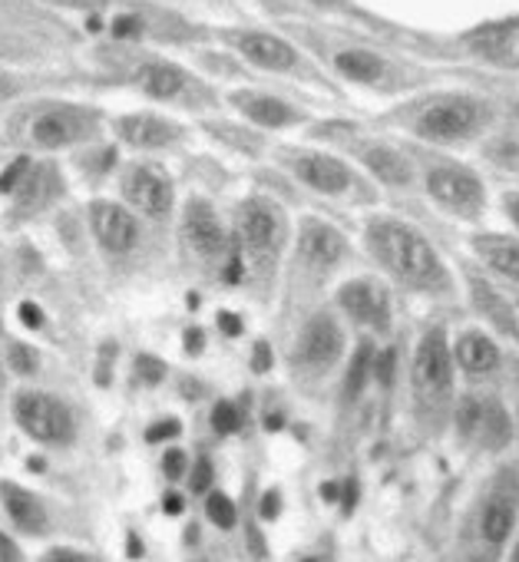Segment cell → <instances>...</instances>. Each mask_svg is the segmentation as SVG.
<instances>
[{
    "label": "cell",
    "mask_w": 519,
    "mask_h": 562,
    "mask_svg": "<svg viewBox=\"0 0 519 562\" xmlns=\"http://www.w3.org/2000/svg\"><path fill=\"white\" fill-rule=\"evenodd\" d=\"M368 248L377 258V265L400 281L404 289L414 292H443L450 285L447 268L433 245L404 218L377 215L368 225Z\"/></svg>",
    "instance_id": "cell-1"
},
{
    "label": "cell",
    "mask_w": 519,
    "mask_h": 562,
    "mask_svg": "<svg viewBox=\"0 0 519 562\" xmlns=\"http://www.w3.org/2000/svg\"><path fill=\"white\" fill-rule=\"evenodd\" d=\"M410 391L417 414L427 424H440L450 417L453 404V348L443 328H427L417 341L410 364Z\"/></svg>",
    "instance_id": "cell-2"
},
{
    "label": "cell",
    "mask_w": 519,
    "mask_h": 562,
    "mask_svg": "<svg viewBox=\"0 0 519 562\" xmlns=\"http://www.w3.org/2000/svg\"><path fill=\"white\" fill-rule=\"evenodd\" d=\"M519 522V476L512 470H499L476 506V536L489 552H499Z\"/></svg>",
    "instance_id": "cell-3"
},
{
    "label": "cell",
    "mask_w": 519,
    "mask_h": 562,
    "mask_svg": "<svg viewBox=\"0 0 519 562\" xmlns=\"http://www.w3.org/2000/svg\"><path fill=\"white\" fill-rule=\"evenodd\" d=\"M486 123H489V113L483 103L470 97H447V100L430 103L417 116L414 130L417 136L430 143H463V139H473Z\"/></svg>",
    "instance_id": "cell-4"
},
{
    "label": "cell",
    "mask_w": 519,
    "mask_h": 562,
    "mask_svg": "<svg viewBox=\"0 0 519 562\" xmlns=\"http://www.w3.org/2000/svg\"><path fill=\"white\" fill-rule=\"evenodd\" d=\"M453 417H456V430L466 440H476L486 450L506 447L512 440V434H516L506 407L496 397H486V394H466L460 401V407L453 411Z\"/></svg>",
    "instance_id": "cell-5"
},
{
    "label": "cell",
    "mask_w": 519,
    "mask_h": 562,
    "mask_svg": "<svg viewBox=\"0 0 519 562\" xmlns=\"http://www.w3.org/2000/svg\"><path fill=\"white\" fill-rule=\"evenodd\" d=\"M427 192L440 209H447L460 218H476L486 205L483 182L470 169L450 166V162L427 169Z\"/></svg>",
    "instance_id": "cell-6"
},
{
    "label": "cell",
    "mask_w": 519,
    "mask_h": 562,
    "mask_svg": "<svg viewBox=\"0 0 519 562\" xmlns=\"http://www.w3.org/2000/svg\"><path fill=\"white\" fill-rule=\"evenodd\" d=\"M341 355H345V328H341V322L335 315H328V312L315 315L305 325L302 338H298V348H295L298 364L305 371H312V374H325L341 361Z\"/></svg>",
    "instance_id": "cell-7"
},
{
    "label": "cell",
    "mask_w": 519,
    "mask_h": 562,
    "mask_svg": "<svg viewBox=\"0 0 519 562\" xmlns=\"http://www.w3.org/2000/svg\"><path fill=\"white\" fill-rule=\"evenodd\" d=\"M18 420L31 437H37L44 443H64L74 430L70 411L47 394H21L18 397Z\"/></svg>",
    "instance_id": "cell-8"
},
{
    "label": "cell",
    "mask_w": 519,
    "mask_h": 562,
    "mask_svg": "<svg viewBox=\"0 0 519 562\" xmlns=\"http://www.w3.org/2000/svg\"><path fill=\"white\" fill-rule=\"evenodd\" d=\"M295 172L302 182H308L312 189L325 192V195H341L354 186V172L348 169V162L325 156V153H305L295 159Z\"/></svg>",
    "instance_id": "cell-9"
},
{
    "label": "cell",
    "mask_w": 519,
    "mask_h": 562,
    "mask_svg": "<svg viewBox=\"0 0 519 562\" xmlns=\"http://www.w3.org/2000/svg\"><path fill=\"white\" fill-rule=\"evenodd\" d=\"M123 192L146 215H162L172 205V182L166 176L153 172V166H136L133 172H126Z\"/></svg>",
    "instance_id": "cell-10"
},
{
    "label": "cell",
    "mask_w": 519,
    "mask_h": 562,
    "mask_svg": "<svg viewBox=\"0 0 519 562\" xmlns=\"http://www.w3.org/2000/svg\"><path fill=\"white\" fill-rule=\"evenodd\" d=\"M238 232L251 251H272L282 238V215L269 202H248L238 212Z\"/></svg>",
    "instance_id": "cell-11"
},
{
    "label": "cell",
    "mask_w": 519,
    "mask_h": 562,
    "mask_svg": "<svg viewBox=\"0 0 519 562\" xmlns=\"http://www.w3.org/2000/svg\"><path fill=\"white\" fill-rule=\"evenodd\" d=\"M298 248H302V258L312 265V268H335L345 251H348V241L338 228L318 222V218H308L302 225V238H298Z\"/></svg>",
    "instance_id": "cell-12"
},
{
    "label": "cell",
    "mask_w": 519,
    "mask_h": 562,
    "mask_svg": "<svg viewBox=\"0 0 519 562\" xmlns=\"http://www.w3.org/2000/svg\"><path fill=\"white\" fill-rule=\"evenodd\" d=\"M338 302L358 325H368V328L387 325V295L374 285V281H348Z\"/></svg>",
    "instance_id": "cell-13"
},
{
    "label": "cell",
    "mask_w": 519,
    "mask_h": 562,
    "mask_svg": "<svg viewBox=\"0 0 519 562\" xmlns=\"http://www.w3.org/2000/svg\"><path fill=\"white\" fill-rule=\"evenodd\" d=\"M470 245L489 271L519 285V238L499 235V232H483V235H473Z\"/></svg>",
    "instance_id": "cell-14"
},
{
    "label": "cell",
    "mask_w": 519,
    "mask_h": 562,
    "mask_svg": "<svg viewBox=\"0 0 519 562\" xmlns=\"http://www.w3.org/2000/svg\"><path fill=\"white\" fill-rule=\"evenodd\" d=\"M453 364L470 378L493 374L499 368V348L486 331H463L453 345Z\"/></svg>",
    "instance_id": "cell-15"
},
{
    "label": "cell",
    "mask_w": 519,
    "mask_h": 562,
    "mask_svg": "<svg viewBox=\"0 0 519 562\" xmlns=\"http://www.w3.org/2000/svg\"><path fill=\"white\" fill-rule=\"evenodd\" d=\"M185 238L205 258H212V255H218L225 248V232H222V222H218L212 205L189 202V209H185Z\"/></svg>",
    "instance_id": "cell-16"
},
{
    "label": "cell",
    "mask_w": 519,
    "mask_h": 562,
    "mask_svg": "<svg viewBox=\"0 0 519 562\" xmlns=\"http://www.w3.org/2000/svg\"><path fill=\"white\" fill-rule=\"evenodd\" d=\"M93 228L110 251H126L136 241V222L120 205H97L93 209Z\"/></svg>",
    "instance_id": "cell-17"
},
{
    "label": "cell",
    "mask_w": 519,
    "mask_h": 562,
    "mask_svg": "<svg viewBox=\"0 0 519 562\" xmlns=\"http://www.w3.org/2000/svg\"><path fill=\"white\" fill-rule=\"evenodd\" d=\"M238 50L258 64V67H269V70H289L295 67V50L289 44H282L279 37H266V34H248L238 41Z\"/></svg>",
    "instance_id": "cell-18"
},
{
    "label": "cell",
    "mask_w": 519,
    "mask_h": 562,
    "mask_svg": "<svg viewBox=\"0 0 519 562\" xmlns=\"http://www.w3.org/2000/svg\"><path fill=\"white\" fill-rule=\"evenodd\" d=\"M0 496H4V506H8L11 519H14L21 529H27V532H41V529L47 526V513H44V506H41L31 493H24L21 486L4 483V486H0Z\"/></svg>",
    "instance_id": "cell-19"
},
{
    "label": "cell",
    "mask_w": 519,
    "mask_h": 562,
    "mask_svg": "<svg viewBox=\"0 0 519 562\" xmlns=\"http://www.w3.org/2000/svg\"><path fill=\"white\" fill-rule=\"evenodd\" d=\"M120 133H123L126 143L143 146V149L162 146V143H169V139L176 136V130H172L169 123L156 120V116H126V120L120 123Z\"/></svg>",
    "instance_id": "cell-20"
},
{
    "label": "cell",
    "mask_w": 519,
    "mask_h": 562,
    "mask_svg": "<svg viewBox=\"0 0 519 562\" xmlns=\"http://www.w3.org/2000/svg\"><path fill=\"white\" fill-rule=\"evenodd\" d=\"M364 166H368L377 179H384V182H391V186H404V182H410V176H414L410 162H407L397 149H391V146H374V149H368V153H364Z\"/></svg>",
    "instance_id": "cell-21"
},
{
    "label": "cell",
    "mask_w": 519,
    "mask_h": 562,
    "mask_svg": "<svg viewBox=\"0 0 519 562\" xmlns=\"http://www.w3.org/2000/svg\"><path fill=\"white\" fill-rule=\"evenodd\" d=\"M235 103L245 110V116H251L255 123H262V126H289V123L298 120V113L292 106H285V103H279L272 97H238Z\"/></svg>",
    "instance_id": "cell-22"
},
{
    "label": "cell",
    "mask_w": 519,
    "mask_h": 562,
    "mask_svg": "<svg viewBox=\"0 0 519 562\" xmlns=\"http://www.w3.org/2000/svg\"><path fill=\"white\" fill-rule=\"evenodd\" d=\"M136 80H139V87H143L149 97H159V100H169V97H176V93L185 87L182 70H176V67H169V64H149V67H143V70L136 74Z\"/></svg>",
    "instance_id": "cell-23"
},
{
    "label": "cell",
    "mask_w": 519,
    "mask_h": 562,
    "mask_svg": "<svg viewBox=\"0 0 519 562\" xmlns=\"http://www.w3.org/2000/svg\"><path fill=\"white\" fill-rule=\"evenodd\" d=\"M335 67H338L345 77L358 80V83H374V80H381V74H384V60L374 57V54H368V50H345V54H338Z\"/></svg>",
    "instance_id": "cell-24"
},
{
    "label": "cell",
    "mask_w": 519,
    "mask_h": 562,
    "mask_svg": "<svg viewBox=\"0 0 519 562\" xmlns=\"http://www.w3.org/2000/svg\"><path fill=\"white\" fill-rule=\"evenodd\" d=\"M74 136H77V126H74L67 116L50 113V116H41V120L34 123V139H37L41 146H47V149L67 146V143H74Z\"/></svg>",
    "instance_id": "cell-25"
},
{
    "label": "cell",
    "mask_w": 519,
    "mask_h": 562,
    "mask_svg": "<svg viewBox=\"0 0 519 562\" xmlns=\"http://www.w3.org/2000/svg\"><path fill=\"white\" fill-rule=\"evenodd\" d=\"M205 509H208V519L215 526H222V529H232L235 526V503L225 493H212L208 503H205Z\"/></svg>",
    "instance_id": "cell-26"
},
{
    "label": "cell",
    "mask_w": 519,
    "mask_h": 562,
    "mask_svg": "<svg viewBox=\"0 0 519 562\" xmlns=\"http://www.w3.org/2000/svg\"><path fill=\"white\" fill-rule=\"evenodd\" d=\"M212 427H215L218 434H235V430L241 427V414H238V407H235V404H228V401H218V404H215V411H212Z\"/></svg>",
    "instance_id": "cell-27"
},
{
    "label": "cell",
    "mask_w": 519,
    "mask_h": 562,
    "mask_svg": "<svg viewBox=\"0 0 519 562\" xmlns=\"http://www.w3.org/2000/svg\"><path fill=\"white\" fill-rule=\"evenodd\" d=\"M368 371H371V348H368V345H361V351H358V358H354V364H351L348 394H358V391L364 387V381H368Z\"/></svg>",
    "instance_id": "cell-28"
},
{
    "label": "cell",
    "mask_w": 519,
    "mask_h": 562,
    "mask_svg": "<svg viewBox=\"0 0 519 562\" xmlns=\"http://www.w3.org/2000/svg\"><path fill=\"white\" fill-rule=\"evenodd\" d=\"M133 371H136V378H139L143 384H159V381L166 378V364L156 361V358H149V355H139Z\"/></svg>",
    "instance_id": "cell-29"
},
{
    "label": "cell",
    "mask_w": 519,
    "mask_h": 562,
    "mask_svg": "<svg viewBox=\"0 0 519 562\" xmlns=\"http://www.w3.org/2000/svg\"><path fill=\"white\" fill-rule=\"evenodd\" d=\"M8 361H11V368H14L18 374H31V371H37V355H34L31 348H24V345H11Z\"/></svg>",
    "instance_id": "cell-30"
},
{
    "label": "cell",
    "mask_w": 519,
    "mask_h": 562,
    "mask_svg": "<svg viewBox=\"0 0 519 562\" xmlns=\"http://www.w3.org/2000/svg\"><path fill=\"white\" fill-rule=\"evenodd\" d=\"M27 172H31V162H27V159H18L4 176H0V192H14V186H18L21 179H27Z\"/></svg>",
    "instance_id": "cell-31"
},
{
    "label": "cell",
    "mask_w": 519,
    "mask_h": 562,
    "mask_svg": "<svg viewBox=\"0 0 519 562\" xmlns=\"http://www.w3.org/2000/svg\"><path fill=\"white\" fill-rule=\"evenodd\" d=\"M189 486H192L195 493H205V490L212 486V463H208V460H199V463H195Z\"/></svg>",
    "instance_id": "cell-32"
},
{
    "label": "cell",
    "mask_w": 519,
    "mask_h": 562,
    "mask_svg": "<svg viewBox=\"0 0 519 562\" xmlns=\"http://www.w3.org/2000/svg\"><path fill=\"white\" fill-rule=\"evenodd\" d=\"M179 430H182V424H179V420H162V424H153V427H149L146 440H149V443H159V440H169V437H176Z\"/></svg>",
    "instance_id": "cell-33"
},
{
    "label": "cell",
    "mask_w": 519,
    "mask_h": 562,
    "mask_svg": "<svg viewBox=\"0 0 519 562\" xmlns=\"http://www.w3.org/2000/svg\"><path fill=\"white\" fill-rule=\"evenodd\" d=\"M162 470H166V476H169V480H179V476L185 473V453L169 450V453L162 457Z\"/></svg>",
    "instance_id": "cell-34"
},
{
    "label": "cell",
    "mask_w": 519,
    "mask_h": 562,
    "mask_svg": "<svg viewBox=\"0 0 519 562\" xmlns=\"http://www.w3.org/2000/svg\"><path fill=\"white\" fill-rule=\"evenodd\" d=\"M113 34H116V37H136V34H139V21H136V18H120V21L113 24Z\"/></svg>",
    "instance_id": "cell-35"
},
{
    "label": "cell",
    "mask_w": 519,
    "mask_h": 562,
    "mask_svg": "<svg viewBox=\"0 0 519 562\" xmlns=\"http://www.w3.org/2000/svg\"><path fill=\"white\" fill-rule=\"evenodd\" d=\"M503 209H506V218L519 228V192H506L503 199Z\"/></svg>",
    "instance_id": "cell-36"
},
{
    "label": "cell",
    "mask_w": 519,
    "mask_h": 562,
    "mask_svg": "<svg viewBox=\"0 0 519 562\" xmlns=\"http://www.w3.org/2000/svg\"><path fill=\"white\" fill-rule=\"evenodd\" d=\"M21 318H24V325H31V328H41L44 325V315H41V308L37 305H21Z\"/></svg>",
    "instance_id": "cell-37"
},
{
    "label": "cell",
    "mask_w": 519,
    "mask_h": 562,
    "mask_svg": "<svg viewBox=\"0 0 519 562\" xmlns=\"http://www.w3.org/2000/svg\"><path fill=\"white\" fill-rule=\"evenodd\" d=\"M272 364V351H269V345H258L255 348V371H266Z\"/></svg>",
    "instance_id": "cell-38"
},
{
    "label": "cell",
    "mask_w": 519,
    "mask_h": 562,
    "mask_svg": "<svg viewBox=\"0 0 519 562\" xmlns=\"http://www.w3.org/2000/svg\"><path fill=\"white\" fill-rule=\"evenodd\" d=\"M218 325H222L225 335H238V331H241V318H235V315H228V312L218 315Z\"/></svg>",
    "instance_id": "cell-39"
},
{
    "label": "cell",
    "mask_w": 519,
    "mask_h": 562,
    "mask_svg": "<svg viewBox=\"0 0 519 562\" xmlns=\"http://www.w3.org/2000/svg\"><path fill=\"white\" fill-rule=\"evenodd\" d=\"M185 348H189L192 355H199V351H202V331H199V328H192V331L185 335Z\"/></svg>",
    "instance_id": "cell-40"
},
{
    "label": "cell",
    "mask_w": 519,
    "mask_h": 562,
    "mask_svg": "<svg viewBox=\"0 0 519 562\" xmlns=\"http://www.w3.org/2000/svg\"><path fill=\"white\" fill-rule=\"evenodd\" d=\"M0 555H8V559H18V549L4 539V536H0Z\"/></svg>",
    "instance_id": "cell-41"
},
{
    "label": "cell",
    "mask_w": 519,
    "mask_h": 562,
    "mask_svg": "<svg viewBox=\"0 0 519 562\" xmlns=\"http://www.w3.org/2000/svg\"><path fill=\"white\" fill-rule=\"evenodd\" d=\"M262 509H266V516H275V509H279V496H275V493H272V496H266V506H262Z\"/></svg>",
    "instance_id": "cell-42"
},
{
    "label": "cell",
    "mask_w": 519,
    "mask_h": 562,
    "mask_svg": "<svg viewBox=\"0 0 519 562\" xmlns=\"http://www.w3.org/2000/svg\"><path fill=\"white\" fill-rule=\"evenodd\" d=\"M166 509H169V513H179V509H182V499H179V496H166Z\"/></svg>",
    "instance_id": "cell-43"
},
{
    "label": "cell",
    "mask_w": 519,
    "mask_h": 562,
    "mask_svg": "<svg viewBox=\"0 0 519 562\" xmlns=\"http://www.w3.org/2000/svg\"><path fill=\"white\" fill-rule=\"evenodd\" d=\"M509 555H512V559H519V532H516V542H512V549H509Z\"/></svg>",
    "instance_id": "cell-44"
},
{
    "label": "cell",
    "mask_w": 519,
    "mask_h": 562,
    "mask_svg": "<svg viewBox=\"0 0 519 562\" xmlns=\"http://www.w3.org/2000/svg\"><path fill=\"white\" fill-rule=\"evenodd\" d=\"M512 427H516V437H519V401H516V420H512Z\"/></svg>",
    "instance_id": "cell-45"
},
{
    "label": "cell",
    "mask_w": 519,
    "mask_h": 562,
    "mask_svg": "<svg viewBox=\"0 0 519 562\" xmlns=\"http://www.w3.org/2000/svg\"><path fill=\"white\" fill-rule=\"evenodd\" d=\"M318 4H331V0H318Z\"/></svg>",
    "instance_id": "cell-46"
}]
</instances>
